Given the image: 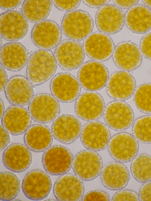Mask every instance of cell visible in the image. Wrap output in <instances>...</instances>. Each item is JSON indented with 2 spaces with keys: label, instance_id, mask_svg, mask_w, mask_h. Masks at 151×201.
Instances as JSON below:
<instances>
[{
  "label": "cell",
  "instance_id": "cell-42",
  "mask_svg": "<svg viewBox=\"0 0 151 201\" xmlns=\"http://www.w3.org/2000/svg\"><path fill=\"white\" fill-rule=\"evenodd\" d=\"M104 0H82V2L88 6L93 9H98L107 4L110 1Z\"/></svg>",
  "mask_w": 151,
  "mask_h": 201
},
{
  "label": "cell",
  "instance_id": "cell-5",
  "mask_svg": "<svg viewBox=\"0 0 151 201\" xmlns=\"http://www.w3.org/2000/svg\"><path fill=\"white\" fill-rule=\"evenodd\" d=\"M73 159V154L68 148L62 145H55L45 151L42 163L48 174L60 175L66 174L71 169Z\"/></svg>",
  "mask_w": 151,
  "mask_h": 201
},
{
  "label": "cell",
  "instance_id": "cell-40",
  "mask_svg": "<svg viewBox=\"0 0 151 201\" xmlns=\"http://www.w3.org/2000/svg\"><path fill=\"white\" fill-rule=\"evenodd\" d=\"M22 0H0V8L5 10L11 11L16 9L22 3Z\"/></svg>",
  "mask_w": 151,
  "mask_h": 201
},
{
  "label": "cell",
  "instance_id": "cell-27",
  "mask_svg": "<svg viewBox=\"0 0 151 201\" xmlns=\"http://www.w3.org/2000/svg\"><path fill=\"white\" fill-rule=\"evenodd\" d=\"M24 139L25 145L30 150L40 153L51 146L53 136L51 130L48 126L37 124L32 125L27 130Z\"/></svg>",
  "mask_w": 151,
  "mask_h": 201
},
{
  "label": "cell",
  "instance_id": "cell-48",
  "mask_svg": "<svg viewBox=\"0 0 151 201\" xmlns=\"http://www.w3.org/2000/svg\"><path fill=\"white\" fill-rule=\"evenodd\" d=\"M150 75H151V70H150Z\"/></svg>",
  "mask_w": 151,
  "mask_h": 201
},
{
  "label": "cell",
  "instance_id": "cell-3",
  "mask_svg": "<svg viewBox=\"0 0 151 201\" xmlns=\"http://www.w3.org/2000/svg\"><path fill=\"white\" fill-rule=\"evenodd\" d=\"M108 68L103 63L94 60L88 61L81 66L78 73V79L85 90L99 91L106 85L109 78Z\"/></svg>",
  "mask_w": 151,
  "mask_h": 201
},
{
  "label": "cell",
  "instance_id": "cell-17",
  "mask_svg": "<svg viewBox=\"0 0 151 201\" xmlns=\"http://www.w3.org/2000/svg\"><path fill=\"white\" fill-rule=\"evenodd\" d=\"M83 46L85 53L88 57L100 62L109 59L115 48L111 38L100 32H95L90 34L84 39Z\"/></svg>",
  "mask_w": 151,
  "mask_h": 201
},
{
  "label": "cell",
  "instance_id": "cell-14",
  "mask_svg": "<svg viewBox=\"0 0 151 201\" xmlns=\"http://www.w3.org/2000/svg\"><path fill=\"white\" fill-rule=\"evenodd\" d=\"M31 38L33 44L40 50H50L57 47L60 43L62 32L56 22L45 20L34 25Z\"/></svg>",
  "mask_w": 151,
  "mask_h": 201
},
{
  "label": "cell",
  "instance_id": "cell-10",
  "mask_svg": "<svg viewBox=\"0 0 151 201\" xmlns=\"http://www.w3.org/2000/svg\"><path fill=\"white\" fill-rule=\"evenodd\" d=\"M111 135L107 126L98 121H91L82 127L80 139L83 146L96 151L104 150L108 146Z\"/></svg>",
  "mask_w": 151,
  "mask_h": 201
},
{
  "label": "cell",
  "instance_id": "cell-20",
  "mask_svg": "<svg viewBox=\"0 0 151 201\" xmlns=\"http://www.w3.org/2000/svg\"><path fill=\"white\" fill-rule=\"evenodd\" d=\"M33 87L27 78L15 75L10 78L5 86V95L12 105L25 106L29 104L34 96Z\"/></svg>",
  "mask_w": 151,
  "mask_h": 201
},
{
  "label": "cell",
  "instance_id": "cell-44",
  "mask_svg": "<svg viewBox=\"0 0 151 201\" xmlns=\"http://www.w3.org/2000/svg\"><path fill=\"white\" fill-rule=\"evenodd\" d=\"M5 113V107L3 102L1 99H0V118L2 117Z\"/></svg>",
  "mask_w": 151,
  "mask_h": 201
},
{
  "label": "cell",
  "instance_id": "cell-29",
  "mask_svg": "<svg viewBox=\"0 0 151 201\" xmlns=\"http://www.w3.org/2000/svg\"><path fill=\"white\" fill-rule=\"evenodd\" d=\"M52 3L50 0H25L22 5V13L30 23H37L49 16Z\"/></svg>",
  "mask_w": 151,
  "mask_h": 201
},
{
  "label": "cell",
  "instance_id": "cell-47",
  "mask_svg": "<svg viewBox=\"0 0 151 201\" xmlns=\"http://www.w3.org/2000/svg\"><path fill=\"white\" fill-rule=\"evenodd\" d=\"M48 200H54V201H55L56 200L55 199H48L47 200H45V201H48Z\"/></svg>",
  "mask_w": 151,
  "mask_h": 201
},
{
  "label": "cell",
  "instance_id": "cell-11",
  "mask_svg": "<svg viewBox=\"0 0 151 201\" xmlns=\"http://www.w3.org/2000/svg\"><path fill=\"white\" fill-rule=\"evenodd\" d=\"M95 23L100 32L108 35L121 31L125 23V14L114 4H107L99 8L95 14Z\"/></svg>",
  "mask_w": 151,
  "mask_h": 201
},
{
  "label": "cell",
  "instance_id": "cell-15",
  "mask_svg": "<svg viewBox=\"0 0 151 201\" xmlns=\"http://www.w3.org/2000/svg\"><path fill=\"white\" fill-rule=\"evenodd\" d=\"M139 147L138 143L134 137L125 132L113 136L108 145L111 156L116 161L122 163L132 161L137 156Z\"/></svg>",
  "mask_w": 151,
  "mask_h": 201
},
{
  "label": "cell",
  "instance_id": "cell-46",
  "mask_svg": "<svg viewBox=\"0 0 151 201\" xmlns=\"http://www.w3.org/2000/svg\"><path fill=\"white\" fill-rule=\"evenodd\" d=\"M0 38H1V40H0V41H1V42H0V44H0V46H1V47H2V42H2L3 41H2V40H1L2 39V37H1H1H0Z\"/></svg>",
  "mask_w": 151,
  "mask_h": 201
},
{
  "label": "cell",
  "instance_id": "cell-24",
  "mask_svg": "<svg viewBox=\"0 0 151 201\" xmlns=\"http://www.w3.org/2000/svg\"><path fill=\"white\" fill-rule=\"evenodd\" d=\"M28 53L26 47L18 42H11L1 48L0 64L4 68L12 72H18L27 64Z\"/></svg>",
  "mask_w": 151,
  "mask_h": 201
},
{
  "label": "cell",
  "instance_id": "cell-26",
  "mask_svg": "<svg viewBox=\"0 0 151 201\" xmlns=\"http://www.w3.org/2000/svg\"><path fill=\"white\" fill-rule=\"evenodd\" d=\"M100 177L105 187L111 190L116 191L123 189L127 185L130 174L126 165L121 162H111L104 167Z\"/></svg>",
  "mask_w": 151,
  "mask_h": 201
},
{
  "label": "cell",
  "instance_id": "cell-8",
  "mask_svg": "<svg viewBox=\"0 0 151 201\" xmlns=\"http://www.w3.org/2000/svg\"><path fill=\"white\" fill-rule=\"evenodd\" d=\"M102 159L96 151L84 150L74 157L72 168L75 174L83 180L91 181L101 174L103 168Z\"/></svg>",
  "mask_w": 151,
  "mask_h": 201
},
{
  "label": "cell",
  "instance_id": "cell-45",
  "mask_svg": "<svg viewBox=\"0 0 151 201\" xmlns=\"http://www.w3.org/2000/svg\"><path fill=\"white\" fill-rule=\"evenodd\" d=\"M142 1L145 6L151 9V0H143Z\"/></svg>",
  "mask_w": 151,
  "mask_h": 201
},
{
  "label": "cell",
  "instance_id": "cell-4",
  "mask_svg": "<svg viewBox=\"0 0 151 201\" xmlns=\"http://www.w3.org/2000/svg\"><path fill=\"white\" fill-rule=\"evenodd\" d=\"M28 110L32 119L38 123L47 124L54 121L60 111L59 101L52 95L41 93L34 96Z\"/></svg>",
  "mask_w": 151,
  "mask_h": 201
},
{
  "label": "cell",
  "instance_id": "cell-6",
  "mask_svg": "<svg viewBox=\"0 0 151 201\" xmlns=\"http://www.w3.org/2000/svg\"><path fill=\"white\" fill-rule=\"evenodd\" d=\"M54 56L60 67L66 71L73 70L81 67L85 58L82 44L71 39L61 42L55 49Z\"/></svg>",
  "mask_w": 151,
  "mask_h": 201
},
{
  "label": "cell",
  "instance_id": "cell-22",
  "mask_svg": "<svg viewBox=\"0 0 151 201\" xmlns=\"http://www.w3.org/2000/svg\"><path fill=\"white\" fill-rule=\"evenodd\" d=\"M113 58L118 68L129 72L134 70L140 66L142 56L138 45L131 41H125L116 45Z\"/></svg>",
  "mask_w": 151,
  "mask_h": 201
},
{
  "label": "cell",
  "instance_id": "cell-34",
  "mask_svg": "<svg viewBox=\"0 0 151 201\" xmlns=\"http://www.w3.org/2000/svg\"><path fill=\"white\" fill-rule=\"evenodd\" d=\"M112 201H139L138 195L134 191L122 190L116 192L113 195Z\"/></svg>",
  "mask_w": 151,
  "mask_h": 201
},
{
  "label": "cell",
  "instance_id": "cell-28",
  "mask_svg": "<svg viewBox=\"0 0 151 201\" xmlns=\"http://www.w3.org/2000/svg\"><path fill=\"white\" fill-rule=\"evenodd\" d=\"M125 23L134 34L146 33L151 30V9L144 5H136L126 13Z\"/></svg>",
  "mask_w": 151,
  "mask_h": 201
},
{
  "label": "cell",
  "instance_id": "cell-33",
  "mask_svg": "<svg viewBox=\"0 0 151 201\" xmlns=\"http://www.w3.org/2000/svg\"><path fill=\"white\" fill-rule=\"evenodd\" d=\"M133 136L139 142L151 144V115H145L136 119L133 123Z\"/></svg>",
  "mask_w": 151,
  "mask_h": 201
},
{
  "label": "cell",
  "instance_id": "cell-9",
  "mask_svg": "<svg viewBox=\"0 0 151 201\" xmlns=\"http://www.w3.org/2000/svg\"><path fill=\"white\" fill-rule=\"evenodd\" d=\"M22 187L28 199L35 201L46 198L50 193L52 184L50 176L43 171L36 169L27 173L23 179Z\"/></svg>",
  "mask_w": 151,
  "mask_h": 201
},
{
  "label": "cell",
  "instance_id": "cell-16",
  "mask_svg": "<svg viewBox=\"0 0 151 201\" xmlns=\"http://www.w3.org/2000/svg\"><path fill=\"white\" fill-rule=\"evenodd\" d=\"M105 107V101L102 96L97 92L89 91L79 96L75 103V110L81 119L91 121L100 118Z\"/></svg>",
  "mask_w": 151,
  "mask_h": 201
},
{
  "label": "cell",
  "instance_id": "cell-19",
  "mask_svg": "<svg viewBox=\"0 0 151 201\" xmlns=\"http://www.w3.org/2000/svg\"><path fill=\"white\" fill-rule=\"evenodd\" d=\"M82 123L76 116L64 114L58 116L53 122L51 131L57 141L68 144L73 142L80 136Z\"/></svg>",
  "mask_w": 151,
  "mask_h": 201
},
{
  "label": "cell",
  "instance_id": "cell-32",
  "mask_svg": "<svg viewBox=\"0 0 151 201\" xmlns=\"http://www.w3.org/2000/svg\"><path fill=\"white\" fill-rule=\"evenodd\" d=\"M133 100L136 108L140 112L151 114V83H145L136 88Z\"/></svg>",
  "mask_w": 151,
  "mask_h": 201
},
{
  "label": "cell",
  "instance_id": "cell-39",
  "mask_svg": "<svg viewBox=\"0 0 151 201\" xmlns=\"http://www.w3.org/2000/svg\"><path fill=\"white\" fill-rule=\"evenodd\" d=\"M0 151H3L7 146L10 142V137L9 133L1 125H0Z\"/></svg>",
  "mask_w": 151,
  "mask_h": 201
},
{
  "label": "cell",
  "instance_id": "cell-30",
  "mask_svg": "<svg viewBox=\"0 0 151 201\" xmlns=\"http://www.w3.org/2000/svg\"><path fill=\"white\" fill-rule=\"evenodd\" d=\"M0 200H12L18 195L20 190L19 179L14 173L6 171L0 172Z\"/></svg>",
  "mask_w": 151,
  "mask_h": 201
},
{
  "label": "cell",
  "instance_id": "cell-12",
  "mask_svg": "<svg viewBox=\"0 0 151 201\" xmlns=\"http://www.w3.org/2000/svg\"><path fill=\"white\" fill-rule=\"evenodd\" d=\"M81 86L75 76L66 72L56 74L51 80L50 85L52 95L59 101L65 103L76 100L81 93Z\"/></svg>",
  "mask_w": 151,
  "mask_h": 201
},
{
  "label": "cell",
  "instance_id": "cell-2",
  "mask_svg": "<svg viewBox=\"0 0 151 201\" xmlns=\"http://www.w3.org/2000/svg\"><path fill=\"white\" fill-rule=\"evenodd\" d=\"M93 19L88 13L81 10L66 13L61 22V27L65 36L69 39L79 42L85 39L92 33Z\"/></svg>",
  "mask_w": 151,
  "mask_h": 201
},
{
  "label": "cell",
  "instance_id": "cell-21",
  "mask_svg": "<svg viewBox=\"0 0 151 201\" xmlns=\"http://www.w3.org/2000/svg\"><path fill=\"white\" fill-rule=\"evenodd\" d=\"M107 85L109 95L116 100L125 101L130 99L136 88L135 79L128 71H116L109 77Z\"/></svg>",
  "mask_w": 151,
  "mask_h": 201
},
{
  "label": "cell",
  "instance_id": "cell-31",
  "mask_svg": "<svg viewBox=\"0 0 151 201\" xmlns=\"http://www.w3.org/2000/svg\"><path fill=\"white\" fill-rule=\"evenodd\" d=\"M130 169L133 177L139 182L151 181V156L146 154L137 155L131 162Z\"/></svg>",
  "mask_w": 151,
  "mask_h": 201
},
{
  "label": "cell",
  "instance_id": "cell-23",
  "mask_svg": "<svg viewBox=\"0 0 151 201\" xmlns=\"http://www.w3.org/2000/svg\"><path fill=\"white\" fill-rule=\"evenodd\" d=\"M3 163L9 170L15 172H21L31 165L32 156L30 149L25 145L14 143L4 150L2 156Z\"/></svg>",
  "mask_w": 151,
  "mask_h": 201
},
{
  "label": "cell",
  "instance_id": "cell-18",
  "mask_svg": "<svg viewBox=\"0 0 151 201\" xmlns=\"http://www.w3.org/2000/svg\"><path fill=\"white\" fill-rule=\"evenodd\" d=\"M85 188L83 180L75 174L62 175L55 182L53 192L58 201L81 200Z\"/></svg>",
  "mask_w": 151,
  "mask_h": 201
},
{
  "label": "cell",
  "instance_id": "cell-38",
  "mask_svg": "<svg viewBox=\"0 0 151 201\" xmlns=\"http://www.w3.org/2000/svg\"><path fill=\"white\" fill-rule=\"evenodd\" d=\"M140 201H151V181L145 182L138 192Z\"/></svg>",
  "mask_w": 151,
  "mask_h": 201
},
{
  "label": "cell",
  "instance_id": "cell-36",
  "mask_svg": "<svg viewBox=\"0 0 151 201\" xmlns=\"http://www.w3.org/2000/svg\"><path fill=\"white\" fill-rule=\"evenodd\" d=\"M139 49L142 56L151 61V32L143 36L140 42Z\"/></svg>",
  "mask_w": 151,
  "mask_h": 201
},
{
  "label": "cell",
  "instance_id": "cell-25",
  "mask_svg": "<svg viewBox=\"0 0 151 201\" xmlns=\"http://www.w3.org/2000/svg\"><path fill=\"white\" fill-rule=\"evenodd\" d=\"M1 119L2 125L9 133L18 136L31 126L32 119L26 108L12 105L6 110Z\"/></svg>",
  "mask_w": 151,
  "mask_h": 201
},
{
  "label": "cell",
  "instance_id": "cell-35",
  "mask_svg": "<svg viewBox=\"0 0 151 201\" xmlns=\"http://www.w3.org/2000/svg\"><path fill=\"white\" fill-rule=\"evenodd\" d=\"M55 6L60 10L70 11L74 10L80 5L81 0H52Z\"/></svg>",
  "mask_w": 151,
  "mask_h": 201
},
{
  "label": "cell",
  "instance_id": "cell-41",
  "mask_svg": "<svg viewBox=\"0 0 151 201\" xmlns=\"http://www.w3.org/2000/svg\"><path fill=\"white\" fill-rule=\"evenodd\" d=\"M115 5L120 9H129L138 3L139 0H116L112 1Z\"/></svg>",
  "mask_w": 151,
  "mask_h": 201
},
{
  "label": "cell",
  "instance_id": "cell-1",
  "mask_svg": "<svg viewBox=\"0 0 151 201\" xmlns=\"http://www.w3.org/2000/svg\"><path fill=\"white\" fill-rule=\"evenodd\" d=\"M57 64L54 55L50 50L36 51L28 60L27 78L34 86L44 83L55 73Z\"/></svg>",
  "mask_w": 151,
  "mask_h": 201
},
{
  "label": "cell",
  "instance_id": "cell-37",
  "mask_svg": "<svg viewBox=\"0 0 151 201\" xmlns=\"http://www.w3.org/2000/svg\"><path fill=\"white\" fill-rule=\"evenodd\" d=\"M82 201L109 200L108 194L106 192L99 190H92L87 192L83 196Z\"/></svg>",
  "mask_w": 151,
  "mask_h": 201
},
{
  "label": "cell",
  "instance_id": "cell-7",
  "mask_svg": "<svg viewBox=\"0 0 151 201\" xmlns=\"http://www.w3.org/2000/svg\"><path fill=\"white\" fill-rule=\"evenodd\" d=\"M134 118L132 108L123 101L116 100L110 102L105 107L104 113L106 124L115 131L129 128L133 124Z\"/></svg>",
  "mask_w": 151,
  "mask_h": 201
},
{
  "label": "cell",
  "instance_id": "cell-43",
  "mask_svg": "<svg viewBox=\"0 0 151 201\" xmlns=\"http://www.w3.org/2000/svg\"><path fill=\"white\" fill-rule=\"evenodd\" d=\"M0 92L4 90L5 86L8 81L7 75L4 68L0 66Z\"/></svg>",
  "mask_w": 151,
  "mask_h": 201
},
{
  "label": "cell",
  "instance_id": "cell-13",
  "mask_svg": "<svg viewBox=\"0 0 151 201\" xmlns=\"http://www.w3.org/2000/svg\"><path fill=\"white\" fill-rule=\"evenodd\" d=\"M28 28L27 20L19 11H8L0 15L1 36L7 41L14 42L23 39L27 34Z\"/></svg>",
  "mask_w": 151,
  "mask_h": 201
}]
</instances>
